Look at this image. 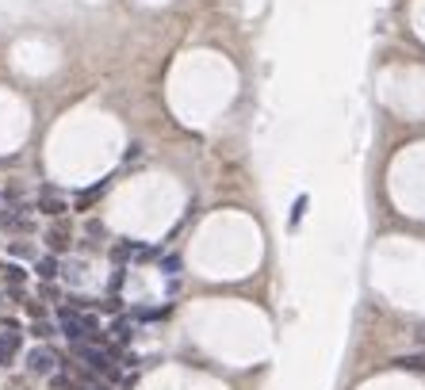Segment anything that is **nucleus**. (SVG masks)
<instances>
[{
    "label": "nucleus",
    "instance_id": "obj_11",
    "mask_svg": "<svg viewBox=\"0 0 425 390\" xmlns=\"http://www.w3.org/2000/svg\"><path fill=\"white\" fill-rule=\"evenodd\" d=\"M115 337L119 340H131L134 337V318H119V322H115Z\"/></svg>",
    "mask_w": 425,
    "mask_h": 390
},
{
    "label": "nucleus",
    "instance_id": "obj_12",
    "mask_svg": "<svg viewBox=\"0 0 425 390\" xmlns=\"http://www.w3.org/2000/svg\"><path fill=\"white\" fill-rule=\"evenodd\" d=\"M31 333H35V337H39V340H46V337H54V325H50V322H42V318H35Z\"/></svg>",
    "mask_w": 425,
    "mask_h": 390
},
{
    "label": "nucleus",
    "instance_id": "obj_13",
    "mask_svg": "<svg viewBox=\"0 0 425 390\" xmlns=\"http://www.w3.org/2000/svg\"><path fill=\"white\" fill-rule=\"evenodd\" d=\"M161 264H165V272H169V275H173V272H176V268H180V260H176V257H165V260H161Z\"/></svg>",
    "mask_w": 425,
    "mask_h": 390
},
{
    "label": "nucleus",
    "instance_id": "obj_5",
    "mask_svg": "<svg viewBox=\"0 0 425 390\" xmlns=\"http://www.w3.org/2000/svg\"><path fill=\"white\" fill-rule=\"evenodd\" d=\"M16 352H19V325L8 322V325H4V333H0V367L12 364Z\"/></svg>",
    "mask_w": 425,
    "mask_h": 390
},
{
    "label": "nucleus",
    "instance_id": "obj_4",
    "mask_svg": "<svg viewBox=\"0 0 425 390\" xmlns=\"http://www.w3.org/2000/svg\"><path fill=\"white\" fill-rule=\"evenodd\" d=\"M66 207H69V203H66V195H62L58 188H42L39 191V211H42V215L58 218V215H66Z\"/></svg>",
    "mask_w": 425,
    "mask_h": 390
},
{
    "label": "nucleus",
    "instance_id": "obj_2",
    "mask_svg": "<svg viewBox=\"0 0 425 390\" xmlns=\"http://www.w3.org/2000/svg\"><path fill=\"white\" fill-rule=\"evenodd\" d=\"M73 352L84 360V367H88V371L115 379V360H111L108 349H100V344H73Z\"/></svg>",
    "mask_w": 425,
    "mask_h": 390
},
{
    "label": "nucleus",
    "instance_id": "obj_6",
    "mask_svg": "<svg viewBox=\"0 0 425 390\" xmlns=\"http://www.w3.org/2000/svg\"><path fill=\"white\" fill-rule=\"evenodd\" d=\"M391 367H399V371H414V375H425V352L399 356V360H391Z\"/></svg>",
    "mask_w": 425,
    "mask_h": 390
},
{
    "label": "nucleus",
    "instance_id": "obj_3",
    "mask_svg": "<svg viewBox=\"0 0 425 390\" xmlns=\"http://www.w3.org/2000/svg\"><path fill=\"white\" fill-rule=\"evenodd\" d=\"M54 367H58V352H54V349L39 344V349L27 352V371H31V375H54Z\"/></svg>",
    "mask_w": 425,
    "mask_h": 390
},
{
    "label": "nucleus",
    "instance_id": "obj_1",
    "mask_svg": "<svg viewBox=\"0 0 425 390\" xmlns=\"http://www.w3.org/2000/svg\"><path fill=\"white\" fill-rule=\"evenodd\" d=\"M58 329L69 337V344H92V340H100L96 318H92V314H77V310H62V314H58Z\"/></svg>",
    "mask_w": 425,
    "mask_h": 390
},
{
    "label": "nucleus",
    "instance_id": "obj_7",
    "mask_svg": "<svg viewBox=\"0 0 425 390\" xmlns=\"http://www.w3.org/2000/svg\"><path fill=\"white\" fill-rule=\"evenodd\" d=\"M46 245H50V253H66L69 249V230L58 222L50 233H46Z\"/></svg>",
    "mask_w": 425,
    "mask_h": 390
},
{
    "label": "nucleus",
    "instance_id": "obj_10",
    "mask_svg": "<svg viewBox=\"0 0 425 390\" xmlns=\"http://www.w3.org/2000/svg\"><path fill=\"white\" fill-rule=\"evenodd\" d=\"M4 280L12 283V291H19V287H23V280H27V272H23V268H16V264H8V268H4Z\"/></svg>",
    "mask_w": 425,
    "mask_h": 390
},
{
    "label": "nucleus",
    "instance_id": "obj_8",
    "mask_svg": "<svg viewBox=\"0 0 425 390\" xmlns=\"http://www.w3.org/2000/svg\"><path fill=\"white\" fill-rule=\"evenodd\" d=\"M35 272H39V280H58V257H42L39 264H35Z\"/></svg>",
    "mask_w": 425,
    "mask_h": 390
},
{
    "label": "nucleus",
    "instance_id": "obj_14",
    "mask_svg": "<svg viewBox=\"0 0 425 390\" xmlns=\"http://www.w3.org/2000/svg\"><path fill=\"white\" fill-rule=\"evenodd\" d=\"M417 340H422V344H425V329H417Z\"/></svg>",
    "mask_w": 425,
    "mask_h": 390
},
{
    "label": "nucleus",
    "instance_id": "obj_9",
    "mask_svg": "<svg viewBox=\"0 0 425 390\" xmlns=\"http://www.w3.org/2000/svg\"><path fill=\"white\" fill-rule=\"evenodd\" d=\"M104 188H108V180H104V184H96V188H88V191H81V195H77V207H81V211H88V203H96V199H100V195H104Z\"/></svg>",
    "mask_w": 425,
    "mask_h": 390
}]
</instances>
